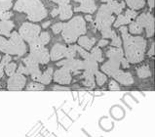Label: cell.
Instances as JSON below:
<instances>
[{"instance_id":"cell-5","label":"cell","mask_w":155,"mask_h":137,"mask_svg":"<svg viewBox=\"0 0 155 137\" xmlns=\"http://www.w3.org/2000/svg\"><path fill=\"white\" fill-rule=\"evenodd\" d=\"M0 50L8 55H24L26 48L19 33L13 32L10 35V39L6 40L5 38L0 36Z\"/></svg>"},{"instance_id":"cell-48","label":"cell","mask_w":155,"mask_h":137,"mask_svg":"<svg viewBox=\"0 0 155 137\" xmlns=\"http://www.w3.org/2000/svg\"><path fill=\"white\" fill-rule=\"evenodd\" d=\"M148 5L150 8H153L154 7V0H148Z\"/></svg>"},{"instance_id":"cell-32","label":"cell","mask_w":155,"mask_h":137,"mask_svg":"<svg viewBox=\"0 0 155 137\" xmlns=\"http://www.w3.org/2000/svg\"><path fill=\"white\" fill-rule=\"evenodd\" d=\"M13 0H0V11H8L12 7Z\"/></svg>"},{"instance_id":"cell-22","label":"cell","mask_w":155,"mask_h":137,"mask_svg":"<svg viewBox=\"0 0 155 137\" xmlns=\"http://www.w3.org/2000/svg\"><path fill=\"white\" fill-rule=\"evenodd\" d=\"M52 76H53V69L52 68H48L45 73H43L40 77L38 82H40L41 84L45 85V84H49L52 80Z\"/></svg>"},{"instance_id":"cell-25","label":"cell","mask_w":155,"mask_h":137,"mask_svg":"<svg viewBox=\"0 0 155 137\" xmlns=\"http://www.w3.org/2000/svg\"><path fill=\"white\" fill-rule=\"evenodd\" d=\"M126 3L132 10H134V9L139 10L144 6V0H126Z\"/></svg>"},{"instance_id":"cell-24","label":"cell","mask_w":155,"mask_h":137,"mask_svg":"<svg viewBox=\"0 0 155 137\" xmlns=\"http://www.w3.org/2000/svg\"><path fill=\"white\" fill-rule=\"evenodd\" d=\"M137 74H138V77L140 78H147L151 76V72H150L148 65H143V66H141V67H140L137 70Z\"/></svg>"},{"instance_id":"cell-40","label":"cell","mask_w":155,"mask_h":137,"mask_svg":"<svg viewBox=\"0 0 155 137\" xmlns=\"http://www.w3.org/2000/svg\"><path fill=\"white\" fill-rule=\"evenodd\" d=\"M138 15L137 14V12L136 11H134V10H127L126 11V13H125V16L127 17V18H129V19H134V18H136V16Z\"/></svg>"},{"instance_id":"cell-20","label":"cell","mask_w":155,"mask_h":137,"mask_svg":"<svg viewBox=\"0 0 155 137\" xmlns=\"http://www.w3.org/2000/svg\"><path fill=\"white\" fill-rule=\"evenodd\" d=\"M14 28V23L11 21H1L0 22V34H3L5 36H10V32Z\"/></svg>"},{"instance_id":"cell-33","label":"cell","mask_w":155,"mask_h":137,"mask_svg":"<svg viewBox=\"0 0 155 137\" xmlns=\"http://www.w3.org/2000/svg\"><path fill=\"white\" fill-rule=\"evenodd\" d=\"M95 74H96V81H97V83H98V85H100V86L104 85L106 81V77L103 73H100L99 70Z\"/></svg>"},{"instance_id":"cell-28","label":"cell","mask_w":155,"mask_h":137,"mask_svg":"<svg viewBox=\"0 0 155 137\" xmlns=\"http://www.w3.org/2000/svg\"><path fill=\"white\" fill-rule=\"evenodd\" d=\"M76 45H72L69 47H66L65 49V53H64V57L66 59H72L76 55Z\"/></svg>"},{"instance_id":"cell-10","label":"cell","mask_w":155,"mask_h":137,"mask_svg":"<svg viewBox=\"0 0 155 137\" xmlns=\"http://www.w3.org/2000/svg\"><path fill=\"white\" fill-rule=\"evenodd\" d=\"M25 85V77L24 74H14L7 81V88L9 90H21Z\"/></svg>"},{"instance_id":"cell-41","label":"cell","mask_w":155,"mask_h":137,"mask_svg":"<svg viewBox=\"0 0 155 137\" xmlns=\"http://www.w3.org/2000/svg\"><path fill=\"white\" fill-rule=\"evenodd\" d=\"M17 74H28V70H26V68L24 65H20L19 68H18Z\"/></svg>"},{"instance_id":"cell-17","label":"cell","mask_w":155,"mask_h":137,"mask_svg":"<svg viewBox=\"0 0 155 137\" xmlns=\"http://www.w3.org/2000/svg\"><path fill=\"white\" fill-rule=\"evenodd\" d=\"M98 68H99L98 67V62L93 60L91 57L83 60V70H84V72H87V73L95 74L97 72H98Z\"/></svg>"},{"instance_id":"cell-50","label":"cell","mask_w":155,"mask_h":137,"mask_svg":"<svg viewBox=\"0 0 155 137\" xmlns=\"http://www.w3.org/2000/svg\"><path fill=\"white\" fill-rule=\"evenodd\" d=\"M86 20H87V21H89V22H92V18H91V16H86Z\"/></svg>"},{"instance_id":"cell-13","label":"cell","mask_w":155,"mask_h":137,"mask_svg":"<svg viewBox=\"0 0 155 137\" xmlns=\"http://www.w3.org/2000/svg\"><path fill=\"white\" fill-rule=\"evenodd\" d=\"M74 1L81 3V5L79 7L74 8L75 12H84V13L92 14V13H94L97 9L94 0H74Z\"/></svg>"},{"instance_id":"cell-19","label":"cell","mask_w":155,"mask_h":137,"mask_svg":"<svg viewBox=\"0 0 155 137\" xmlns=\"http://www.w3.org/2000/svg\"><path fill=\"white\" fill-rule=\"evenodd\" d=\"M59 14L61 20H68L72 16L71 6L69 4H64L59 6Z\"/></svg>"},{"instance_id":"cell-18","label":"cell","mask_w":155,"mask_h":137,"mask_svg":"<svg viewBox=\"0 0 155 137\" xmlns=\"http://www.w3.org/2000/svg\"><path fill=\"white\" fill-rule=\"evenodd\" d=\"M106 56L109 59H114L120 62L121 59L124 57V53L121 49V47H112L106 52Z\"/></svg>"},{"instance_id":"cell-15","label":"cell","mask_w":155,"mask_h":137,"mask_svg":"<svg viewBox=\"0 0 155 137\" xmlns=\"http://www.w3.org/2000/svg\"><path fill=\"white\" fill-rule=\"evenodd\" d=\"M66 47L63 44L57 43L53 46L51 53H50V59L52 61H58L64 57V53H65Z\"/></svg>"},{"instance_id":"cell-37","label":"cell","mask_w":155,"mask_h":137,"mask_svg":"<svg viewBox=\"0 0 155 137\" xmlns=\"http://www.w3.org/2000/svg\"><path fill=\"white\" fill-rule=\"evenodd\" d=\"M13 14L11 12H8V11H0V19L2 21H7L11 18Z\"/></svg>"},{"instance_id":"cell-21","label":"cell","mask_w":155,"mask_h":137,"mask_svg":"<svg viewBox=\"0 0 155 137\" xmlns=\"http://www.w3.org/2000/svg\"><path fill=\"white\" fill-rule=\"evenodd\" d=\"M78 42H79V45H80L81 47H83L85 50H90L93 47V45L95 44L96 39L95 38H89L88 36H81V37H79Z\"/></svg>"},{"instance_id":"cell-14","label":"cell","mask_w":155,"mask_h":137,"mask_svg":"<svg viewBox=\"0 0 155 137\" xmlns=\"http://www.w3.org/2000/svg\"><path fill=\"white\" fill-rule=\"evenodd\" d=\"M49 40H50V34L46 32L42 33L40 35H38L34 40H32L29 43L30 51L33 50V49H36V48L44 47V45H46V44L49 42Z\"/></svg>"},{"instance_id":"cell-34","label":"cell","mask_w":155,"mask_h":137,"mask_svg":"<svg viewBox=\"0 0 155 137\" xmlns=\"http://www.w3.org/2000/svg\"><path fill=\"white\" fill-rule=\"evenodd\" d=\"M26 89L28 90H43L44 89V85L41 84L40 82H30L29 84L26 86Z\"/></svg>"},{"instance_id":"cell-39","label":"cell","mask_w":155,"mask_h":137,"mask_svg":"<svg viewBox=\"0 0 155 137\" xmlns=\"http://www.w3.org/2000/svg\"><path fill=\"white\" fill-rule=\"evenodd\" d=\"M108 88L110 90H119L120 89V86H119V84L115 80H111L108 83Z\"/></svg>"},{"instance_id":"cell-7","label":"cell","mask_w":155,"mask_h":137,"mask_svg":"<svg viewBox=\"0 0 155 137\" xmlns=\"http://www.w3.org/2000/svg\"><path fill=\"white\" fill-rule=\"evenodd\" d=\"M137 23L143 29L145 28L147 37H151L154 34V17L150 13H143V14H141L137 19Z\"/></svg>"},{"instance_id":"cell-2","label":"cell","mask_w":155,"mask_h":137,"mask_svg":"<svg viewBox=\"0 0 155 137\" xmlns=\"http://www.w3.org/2000/svg\"><path fill=\"white\" fill-rule=\"evenodd\" d=\"M120 32L122 33L124 46H125L126 60L129 63H134V64L140 63L144 58L147 41L140 36H137V37L131 36L128 33V29L126 26H121Z\"/></svg>"},{"instance_id":"cell-1","label":"cell","mask_w":155,"mask_h":137,"mask_svg":"<svg viewBox=\"0 0 155 137\" xmlns=\"http://www.w3.org/2000/svg\"><path fill=\"white\" fill-rule=\"evenodd\" d=\"M125 7V2H116L112 0L104 5L101 6L98 12V15L96 17V25L97 29L101 32L104 38H111L114 33L113 30L110 29V26L113 24L114 17L112 14L119 15L122 12L123 8Z\"/></svg>"},{"instance_id":"cell-51","label":"cell","mask_w":155,"mask_h":137,"mask_svg":"<svg viewBox=\"0 0 155 137\" xmlns=\"http://www.w3.org/2000/svg\"><path fill=\"white\" fill-rule=\"evenodd\" d=\"M103 2H109V1H112V0H101Z\"/></svg>"},{"instance_id":"cell-4","label":"cell","mask_w":155,"mask_h":137,"mask_svg":"<svg viewBox=\"0 0 155 137\" xmlns=\"http://www.w3.org/2000/svg\"><path fill=\"white\" fill-rule=\"evenodd\" d=\"M63 37L68 43L76 41L80 35L86 33V24L82 17H74L68 23L64 24L63 26Z\"/></svg>"},{"instance_id":"cell-43","label":"cell","mask_w":155,"mask_h":137,"mask_svg":"<svg viewBox=\"0 0 155 137\" xmlns=\"http://www.w3.org/2000/svg\"><path fill=\"white\" fill-rule=\"evenodd\" d=\"M107 44H108V41L106 40V39H101L98 44V47H104L107 45Z\"/></svg>"},{"instance_id":"cell-53","label":"cell","mask_w":155,"mask_h":137,"mask_svg":"<svg viewBox=\"0 0 155 137\" xmlns=\"http://www.w3.org/2000/svg\"><path fill=\"white\" fill-rule=\"evenodd\" d=\"M0 60H1V56H0Z\"/></svg>"},{"instance_id":"cell-35","label":"cell","mask_w":155,"mask_h":137,"mask_svg":"<svg viewBox=\"0 0 155 137\" xmlns=\"http://www.w3.org/2000/svg\"><path fill=\"white\" fill-rule=\"evenodd\" d=\"M111 38H112L111 46H114V47H121V39L119 38V36H118L116 33H114Z\"/></svg>"},{"instance_id":"cell-42","label":"cell","mask_w":155,"mask_h":137,"mask_svg":"<svg viewBox=\"0 0 155 137\" xmlns=\"http://www.w3.org/2000/svg\"><path fill=\"white\" fill-rule=\"evenodd\" d=\"M120 64L122 65V67H123L124 69H128V68H129V62H128L125 58H124V57L121 59Z\"/></svg>"},{"instance_id":"cell-44","label":"cell","mask_w":155,"mask_h":137,"mask_svg":"<svg viewBox=\"0 0 155 137\" xmlns=\"http://www.w3.org/2000/svg\"><path fill=\"white\" fill-rule=\"evenodd\" d=\"M154 42L151 44V47H150V50L148 51V56H153L154 55Z\"/></svg>"},{"instance_id":"cell-27","label":"cell","mask_w":155,"mask_h":137,"mask_svg":"<svg viewBox=\"0 0 155 137\" xmlns=\"http://www.w3.org/2000/svg\"><path fill=\"white\" fill-rule=\"evenodd\" d=\"M131 19H129V18H127L125 15H121L119 14L118 15V18L116 22L114 23V28H118V26H120L122 25H125V24H130L131 23Z\"/></svg>"},{"instance_id":"cell-30","label":"cell","mask_w":155,"mask_h":137,"mask_svg":"<svg viewBox=\"0 0 155 137\" xmlns=\"http://www.w3.org/2000/svg\"><path fill=\"white\" fill-rule=\"evenodd\" d=\"M130 33L133 34H139L140 33H143V28L137 23H130Z\"/></svg>"},{"instance_id":"cell-31","label":"cell","mask_w":155,"mask_h":137,"mask_svg":"<svg viewBox=\"0 0 155 137\" xmlns=\"http://www.w3.org/2000/svg\"><path fill=\"white\" fill-rule=\"evenodd\" d=\"M16 68H17V64L16 63H8L4 69H5V72H6V74H8V76L11 77V76H13V74H15Z\"/></svg>"},{"instance_id":"cell-38","label":"cell","mask_w":155,"mask_h":137,"mask_svg":"<svg viewBox=\"0 0 155 137\" xmlns=\"http://www.w3.org/2000/svg\"><path fill=\"white\" fill-rule=\"evenodd\" d=\"M63 26H64V24H61V23L55 24L54 26H52V30H53V33H54L55 34L59 33L60 32H61V30H63Z\"/></svg>"},{"instance_id":"cell-26","label":"cell","mask_w":155,"mask_h":137,"mask_svg":"<svg viewBox=\"0 0 155 137\" xmlns=\"http://www.w3.org/2000/svg\"><path fill=\"white\" fill-rule=\"evenodd\" d=\"M90 57L95 60L96 62H103L104 57H103V53H101L100 47H95L94 49L92 50V52L90 53Z\"/></svg>"},{"instance_id":"cell-47","label":"cell","mask_w":155,"mask_h":137,"mask_svg":"<svg viewBox=\"0 0 155 137\" xmlns=\"http://www.w3.org/2000/svg\"><path fill=\"white\" fill-rule=\"evenodd\" d=\"M58 4H59V5H64V4H69V0H59Z\"/></svg>"},{"instance_id":"cell-45","label":"cell","mask_w":155,"mask_h":137,"mask_svg":"<svg viewBox=\"0 0 155 137\" xmlns=\"http://www.w3.org/2000/svg\"><path fill=\"white\" fill-rule=\"evenodd\" d=\"M51 15H52V17H56L59 15V8H55L54 10L51 12Z\"/></svg>"},{"instance_id":"cell-46","label":"cell","mask_w":155,"mask_h":137,"mask_svg":"<svg viewBox=\"0 0 155 137\" xmlns=\"http://www.w3.org/2000/svg\"><path fill=\"white\" fill-rule=\"evenodd\" d=\"M53 89H54V90H65V91L69 90L68 87H61V86H55Z\"/></svg>"},{"instance_id":"cell-9","label":"cell","mask_w":155,"mask_h":137,"mask_svg":"<svg viewBox=\"0 0 155 137\" xmlns=\"http://www.w3.org/2000/svg\"><path fill=\"white\" fill-rule=\"evenodd\" d=\"M58 66L64 67L68 69L69 72H72L74 74H77L80 73V70H83V61L77 60V59H65L64 61H61L58 63Z\"/></svg>"},{"instance_id":"cell-11","label":"cell","mask_w":155,"mask_h":137,"mask_svg":"<svg viewBox=\"0 0 155 137\" xmlns=\"http://www.w3.org/2000/svg\"><path fill=\"white\" fill-rule=\"evenodd\" d=\"M71 74L70 72L64 67H61V69L57 70L56 73L54 74V80L57 83H60V84H64V85H68L71 82Z\"/></svg>"},{"instance_id":"cell-3","label":"cell","mask_w":155,"mask_h":137,"mask_svg":"<svg viewBox=\"0 0 155 137\" xmlns=\"http://www.w3.org/2000/svg\"><path fill=\"white\" fill-rule=\"evenodd\" d=\"M15 10L26 13L28 18L32 22H39L47 16V10L40 0H18Z\"/></svg>"},{"instance_id":"cell-12","label":"cell","mask_w":155,"mask_h":137,"mask_svg":"<svg viewBox=\"0 0 155 137\" xmlns=\"http://www.w3.org/2000/svg\"><path fill=\"white\" fill-rule=\"evenodd\" d=\"M119 67H120V62L114 59H109L101 66V70L110 77H114L119 72Z\"/></svg>"},{"instance_id":"cell-52","label":"cell","mask_w":155,"mask_h":137,"mask_svg":"<svg viewBox=\"0 0 155 137\" xmlns=\"http://www.w3.org/2000/svg\"><path fill=\"white\" fill-rule=\"evenodd\" d=\"M52 1H53V2H56V3H58V2H59V0H52Z\"/></svg>"},{"instance_id":"cell-8","label":"cell","mask_w":155,"mask_h":137,"mask_svg":"<svg viewBox=\"0 0 155 137\" xmlns=\"http://www.w3.org/2000/svg\"><path fill=\"white\" fill-rule=\"evenodd\" d=\"M33 61L36 62L37 64H47L50 61V54L45 47L36 48L30 51V54L28 55Z\"/></svg>"},{"instance_id":"cell-6","label":"cell","mask_w":155,"mask_h":137,"mask_svg":"<svg viewBox=\"0 0 155 137\" xmlns=\"http://www.w3.org/2000/svg\"><path fill=\"white\" fill-rule=\"evenodd\" d=\"M40 26L30 23H25L20 28L21 37L25 39L26 42L30 43L32 40L36 38L40 33Z\"/></svg>"},{"instance_id":"cell-29","label":"cell","mask_w":155,"mask_h":137,"mask_svg":"<svg viewBox=\"0 0 155 137\" xmlns=\"http://www.w3.org/2000/svg\"><path fill=\"white\" fill-rule=\"evenodd\" d=\"M11 56H9L8 54L5 55L3 57V59L2 61L0 62V78H1L3 77V70H4V68H5V66L8 64V63H10V61H11Z\"/></svg>"},{"instance_id":"cell-49","label":"cell","mask_w":155,"mask_h":137,"mask_svg":"<svg viewBox=\"0 0 155 137\" xmlns=\"http://www.w3.org/2000/svg\"><path fill=\"white\" fill-rule=\"evenodd\" d=\"M50 24H51V22H50V21L46 22V23H44V24H43V28H44V29H46L47 26H49V25H50Z\"/></svg>"},{"instance_id":"cell-36","label":"cell","mask_w":155,"mask_h":137,"mask_svg":"<svg viewBox=\"0 0 155 137\" xmlns=\"http://www.w3.org/2000/svg\"><path fill=\"white\" fill-rule=\"evenodd\" d=\"M76 51L80 54V56L82 57L83 59H87L90 57V53H88L87 50L83 49L82 47H79V46H76Z\"/></svg>"},{"instance_id":"cell-16","label":"cell","mask_w":155,"mask_h":137,"mask_svg":"<svg viewBox=\"0 0 155 137\" xmlns=\"http://www.w3.org/2000/svg\"><path fill=\"white\" fill-rule=\"evenodd\" d=\"M115 80L121 83L123 85H132L134 83V78H133L132 74L130 73H125L119 70V72L113 77Z\"/></svg>"},{"instance_id":"cell-23","label":"cell","mask_w":155,"mask_h":137,"mask_svg":"<svg viewBox=\"0 0 155 137\" xmlns=\"http://www.w3.org/2000/svg\"><path fill=\"white\" fill-rule=\"evenodd\" d=\"M94 76H95V74H93L84 72L83 73V76H82V78H84L83 84L85 85L86 87H89V88H93V87H94L95 86Z\"/></svg>"}]
</instances>
